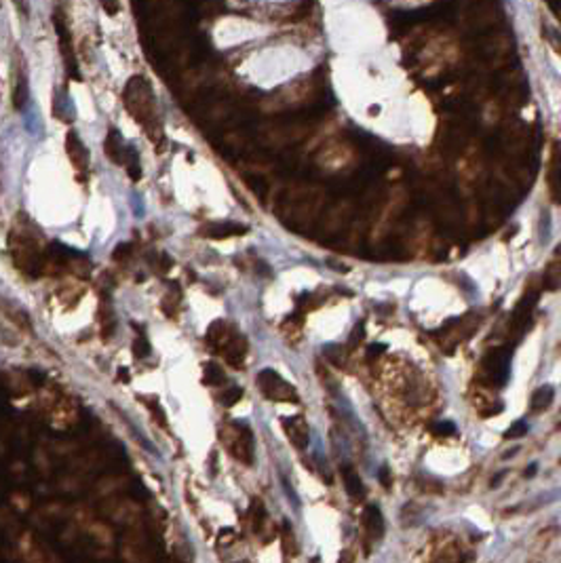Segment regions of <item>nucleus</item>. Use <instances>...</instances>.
<instances>
[{
    "instance_id": "1",
    "label": "nucleus",
    "mask_w": 561,
    "mask_h": 563,
    "mask_svg": "<svg viewBox=\"0 0 561 563\" xmlns=\"http://www.w3.org/2000/svg\"><path fill=\"white\" fill-rule=\"evenodd\" d=\"M125 105L139 125H144L150 131V122L156 120V110H154V95L148 80L139 76L129 80L125 91Z\"/></svg>"
},
{
    "instance_id": "2",
    "label": "nucleus",
    "mask_w": 561,
    "mask_h": 563,
    "mask_svg": "<svg viewBox=\"0 0 561 563\" xmlns=\"http://www.w3.org/2000/svg\"><path fill=\"white\" fill-rule=\"evenodd\" d=\"M257 386H260V391L272 401H289V403L297 401L295 388L280 378L276 372H272V369H264V372L257 374Z\"/></svg>"
},
{
    "instance_id": "3",
    "label": "nucleus",
    "mask_w": 561,
    "mask_h": 563,
    "mask_svg": "<svg viewBox=\"0 0 561 563\" xmlns=\"http://www.w3.org/2000/svg\"><path fill=\"white\" fill-rule=\"evenodd\" d=\"M508 369H511V350L498 348L492 350L483 361V376L485 382L492 386H504L508 380Z\"/></svg>"
},
{
    "instance_id": "4",
    "label": "nucleus",
    "mask_w": 561,
    "mask_h": 563,
    "mask_svg": "<svg viewBox=\"0 0 561 563\" xmlns=\"http://www.w3.org/2000/svg\"><path fill=\"white\" fill-rule=\"evenodd\" d=\"M11 99H13V108L17 112H21L30 101V80H28L21 53H17V59L13 66V95H11Z\"/></svg>"
},
{
    "instance_id": "5",
    "label": "nucleus",
    "mask_w": 561,
    "mask_h": 563,
    "mask_svg": "<svg viewBox=\"0 0 561 563\" xmlns=\"http://www.w3.org/2000/svg\"><path fill=\"white\" fill-rule=\"evenodd\" d=\"M66 152H68V158L72 161V165L78 169V171H87L89 167V150L82 144V139L78 137L76 131H70L68 137H66Z\"/></svg>"
},
{
    "instance_id": "6",
    "label": "nucleus",
    "mask_w": 561,
    "mask_h": 563,
    "mask_svg": "<svg viewBox=\"0 0 561 563\" xmlns=\"http://www.w3.org/2000/svg\"><path fill=\"white\" fill-rule=\"evenodd\" d=\"M283 426H285L287 437L291 439L297 449H304L308 445V426H306V420L302 416L283 418Z\"/></svg>"
},
{
    "instance_id": "7",
    "label": "nucleus",
    "mask_w": 561,
    "mask_h": 563,
    "mask_svg": "<svg viewBox=\"0 0 561 563\" xmlns=\"http://www.w3.org/2000/svg\"><path fill=\"white\" fill-rule=\"evenodd\" d=\"M245 350H247V344H245V338L241 336H232L230 340L226 342V348L222 353L226 355V361L230 363L232 367H243V359H245Z\"/></svg>"
},
{
    "instance_id": "8",
    "label": "nucleus",
    "mask_w": 561,
    "mask_h": 563,
    "mask_svg": "<svg viewBox=\"0 0 561 563\" xmlns=\"http://www.w3.org/2000/svg\"><path fill=\"white\" fill-rule=\"evenodd\" d=\"M363 519H365V530H367V534L372 536V540L382 538V534H384V519H382V513H380V508L376 504H370V506L365 508Z\"/></svg>"
},
{
    "instance_id": "9",
    "label": "nucleus",
    "mask_w": 561,
    "mask_h": 563,
    "mask_svg": "<svg viewBox=\"0 0 561 563\" xmlns=\"http://www.w3.org/2000/svg\"><path fill=\"white\" fill-rule=\"evenodd\" d=\"M103 148H106V156L110 158L112 163L116 165H122V161H125V152H127V146L122 144V139H120V133L110 129L108 137H106V144H103Z\"/></svg>"
},
{
    "instance_id": "10",
    "label": "nucleus",
    "mask_w": 561,
    "mask_h": 563,
    "mask_svg": "<svg viewBox=\"0 0 561 563\" xmlns=\"http://www.w3.org/2000/svg\"><path fill=\"white\" fill-rule=\"evenodd\" d=\"M342 474H344V485H346L348 496L355 498V500L363 498L365 487H363V483H361V479H359V474L353 470V466H348V464L342 466Z\"/></svg>"
},
{
    "instance_id": "11",
    "label": "nucleus",
    "mask_w": 561,
    "mask_h": 563,
    "mask_svg": "<svg viewBox=\"0 0 561 563\" xmlns=\"http://www.w3.org/2000/svg\"><path fill=\"white\" fill-rule=\"evenodd\" d=\"M245 230H247V228L239 226V224H211V226H207L205 234H209L211 239H226V236L243 234Z\"/></svg>"
},
{
    "instance_id": "12",
    "label": "nucleus",
    "mask_w": 561,
    "mask_h": 563,
    "mask_svg": "<svg viewBox=\"0 0 561 563\" xmlns=\"http://www.w3.org/2000/svg\"><path fill=\"white\" fill-rule=\"evenodd\" d=\"M553 395H555V391H553V386H540V388L532 395V401H530V407L534 409V412H542V409H547L549 405H551V401H553Z\"/></svg>"
},
{
    "instance_id": "13",
    "label": "nucleus",
    "mask_w": 561,
    "mask_h": 563,
    "mask_svg": "<svg viewBox=\"0 0 561 563\" xmlns=\"http://www.w3.org/2000/svg\"><path fill=\"white\" fill-rule=\"evenodd\" d=\"M205 382L209 386H218L224 382V372H222V367L215 365V363H209L205 365Z\"/></svg>"
},
{
    "instance_id": "14",
    "label": "nucleus",
    "mask_w": 561,
    "mask_h": 563,
    "mask_svg": "<svg viewBox=\"0 0 561 563\" xmlns=\"http://www.w3.org/2000/svg\"><path fill=\"white\" fill-rule=\"evenodd\" d=\"M528 435V424H525L523 420H519V422H515V424L508 428L506 432H504V437L506 439H521V437H525Z\"/></svg>"
},
{
    "instance_id": "15",
    "label": "nucleus",
    "mask_w": 561,
    "mask_h": 563,
    "mask_svg": "<svg viewBox=\"0 0 561 563\" xmlns=\"http://www.w3.org/2000/svg\"><path fill=\"white\" fill-rule=\"evenodd\" d=\"M241 397H243V391H241V388H228V391L224 393V397H222V403H224L226 407H232L234 403L241 401Z\"/></svg>"
},
{
    "instance_id": "16",
    "label": "nucleus",
    "mask_w": 561,
    "mask_h": 563,
    "mask_svg": "<svg viewBox=\"0 0 561 563\" xmlns=\"http://www.w3.org/2000/svg\"><path fill=\"white\" fill-rule=\"evenodd\" d=\"M435 435H441V437H449L456 432V424L454 422H439V424H435Z\"/></svg>"
},
{
    "instance_id": "17",
    "label": "nucleus",
    "mask_w": 561,
    "mask_h": 563,
    "mask_svg": "<svg viewBox=\"0 0 561 563\" xmlns=\"http://www.w3.org/2000/svg\"><path fill=\"white\" fill-rule=\"evenodd\" d=\"M342 348L340 346H336V344H329V346H325V355H327V359H331L334 361L336 365H342L340 361H342Z\"/></svg>"
},
{
    "instance_id": "18",
    "label": "nucleus",
    "mask_w": 561,
    "mask_h": 563,
    "mask_svg": "<svg viewBox=\"0 0 561 563\" xmlns=\"http://www.w3.org/2000/svg\"><path fill=\"white\" fill-rule=\"evenodd\" d=\"M378 477H380V483L384 485V487H391V483H393V477H391V468L389 466H382L380 470H378Z\"/></svg>"
},
{
    "instance_id": "19",
    "label": "nucleus",
    "mask_w": 561,
    "mask_h": 563,
    "mask_svg": "<svg viewBox=\"0 0 561 563\" xmlns=\"http://www.w3.org/2000/svg\"><path fill=\"white\" fill-rule=\"evenodd\" d=\"M99 3H101L103 11L110 13V15H116L120 11V3H118V0H99Z\"/></svg>"
},
{
    "instance_id": "20",
    "label": "nucleus",
    "mask_w": 561,
    "mask_h": 563,
    "mask_svg": "<svg viewBox=\"0 0 561 563\" xmlns=\"http://www.w3.org/2000/svg\"><path fill=\"white\" fill-rule=\"evenodd\" d=\"M384 350H386V346H384V344H372L370 350H367V359H374V357L382 355Z\"/></svg>"
},
{
    "instance_id": "21",
    "label": "nucleus",
    "mask_w": 561,
    "mask_h": 563,
    "mask_svg": "<svg viewBox=\"0 0 561 563\" xmlns=\"http://www.w3.org/2000/svg\"><path fill=\"white\" fill-rule=\"evenodd\" d=\"M359 338H363V325H357L355 333H353V336H350V346H357Z\"/></svg>"
},
{
    "instance_id": "22",
    "label": "nucleus",
    "mask_w": 561,
    "mask_h": 563,
    "mask_svg": "<svg viewBox=\"0 0 561 563\" xmlns=\"http://www.w3.org/2000/svg\"><path fill=\"white\" fill-rule=\"evenodd\" d=\"M504 474H506V470H500V472L496 474V477L492 479V487H496V485H500V483H502V477H504Z\"/></svg>"
},
{
    "instance_id": "23",
    "label": "nucleus",
    "mask_w": 561,
    "mask_h": 563,
    "mask_svg": "<svg viewBox=\"0 0 561 563\" xmlns=\"http://www.w3.org/2000/svg\"><path fill=\"white\" fill-rule=\"evenodd\" d=\"M517 451H519V447H513V449H508V451L504 453V458H511V456H513V453H517Z\"/></svg>"
},
{
    "instance_id": "24",
    "label": "nucleus",
    "mask_w": 561,
    "mask_h": 563,
    "mask_svg": "<svg viewBox=\"0 0 561 563\" xmlns=\"http://www.w3.org/2000/svg\"><path fill=\"white\" fill-rule=\"evenodd\" d=\"M534 472H536V464H532V466H530L528 470H525V474H528V477H532V474H534Z\"/></svg>"
}]
</instances>
